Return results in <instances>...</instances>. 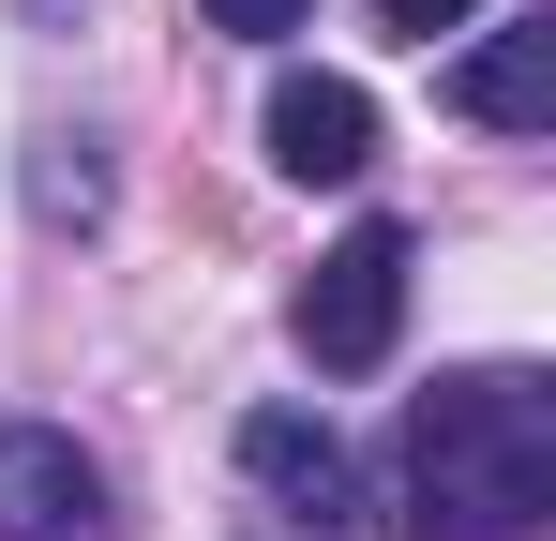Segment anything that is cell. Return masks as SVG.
Returning <instances> with one entry per match:
<instances>
[{
	"instance_id": "1",
	"label": "cell",
	"mask_w": 556,
	"mask_h": 541,
	"mask_svg": "<svg viewBox=\"0 0 556 541\" xmlns=\"http://www.w3.org/2000/svg\"><path fill=\"white\" fill-rule=\"evenodd\" d=\"M556 527V391L527 361L437 376L406 422V541H542Z\"/></svg>"
},
{
	"instance_id": "2",
	"label": "cell",
	"mask_w": 556,
	"mask_h": 541,
	"mask_svg": "<svg viewBox=\"0 0 556 541\" xmlns=\"http://www.w3.org/2000/svg\"><path fill=\"white\" fill-rule=\"evenodd\" d=\"M286 331H301L316 376H376V361L406 347V226L362 211V226L316 256V286H301V316H286Z\"/></svg>"
},
{
	"instance_id": "3",
	"label": "cell",
	"mask_w": 556,
	"mask_h": 541,
	"mask_svg": "<svg viewBox=\"0 0 556 541\" xmlns=\"http://www.w3.org/2000/svg\"><path fill=\"white\" fill-rule=\"evenodd\" d=\"M0 541H121L105 527V466L61 422H0Z\"/></svg>"
},
{
	"instance_id": "4",
	"label": "cell",
	"mask_w": 556,
	"mask_h": 541,
	"mask_svg": "<svg viewBox=\"0 0 556 541\" xmlns=\"http://www.w3.org/2000/svg\"><path fill=\"white\" fill-rule=\"evenodd\" d=\"M271 166H286V180H362V166H376V90L286 61V76H271Z\"/></svg>"
},
{
	"instance_id": "5",
	"label": "cell",
	"mask_w": 556,
	"mask_h": 541,
	"mask_svg": "<svg viewBox=\"0 0 556 541\" xmlns=\"http://www.w3.org/2000/svg\"><path fill=\"white\" fill-rule=\"evenodd\" d=\"M241 466H256V481H271L316 541L346 527V496H362V481H346V437H331L316 406H256V422H241Z\"/></svg>"
},
{
	"instance_id": "6",
	"label": "cell",
	"mask_w": 556,
	"mask_h": 541,
	"mask_svg": "<svg viewBox=\"0 0 556 541\" xmlns=\"http://www.w3.org/2000/svg\"><path fill=\"white\" fill-rule=\"evenodd\" d=\"M452 105L496 121V136H542V121H556V15H511L496 46H466V61H452Z\"/></svg>"
},
{
	"instance_id": "7",
	"label": "cell",
	"mask_w": 556,
	"mask_h": 541,
	"mask_svg": "<svg viewBox=\"0 0 556 541\" xmlns=\"http://www.w3.org/2000/svg\"><path fill=\"white\" fill-rule=\"evenodd\" d=\"M211 30H241V46H286V30H316V0H195Z\"/></svg>"
},
{
	"instance_id": "8",
	"label": "cell",
	"mask_w": 556,
	"mask_h": 541,
	"mask_svg": "<svg viewBox=\"0 0 556 541\" xmlns=\"http://www.w3.org/2000/svg\"><path fill=\"white\" fill-rule=\"evenodd\" d=\"M481 0H376V30H406V46H437V30H466Z\"/></svg>"
}]
</instances>
